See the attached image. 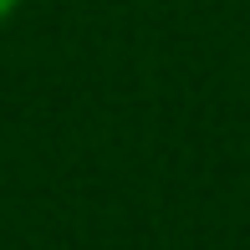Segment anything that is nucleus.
Segmentation results:
<instances>
[{"label":"nucleus","instance_id":"obj_1","mask_svg":"<svg viewBox=\"0 0 250 250\" xmlns=\"http://www.w3.org/2000/svg\"><path fill=\"white\" fill-rule=\"evenodd\" d=\"M16 10H21V0H0V21H10Z\"/></svg>","mask_w":250,"mask_h":250}]
</instances>
